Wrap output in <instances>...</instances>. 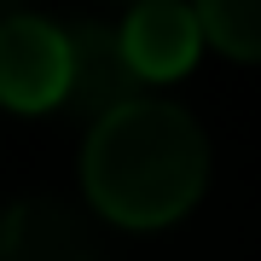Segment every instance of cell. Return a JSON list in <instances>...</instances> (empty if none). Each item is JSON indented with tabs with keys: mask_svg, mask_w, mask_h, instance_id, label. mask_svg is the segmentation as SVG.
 Here are the masks:
<instances>
[{
	"mask_svg": "<svg viewBox=\"0 0 261 261\" xmlns=\"http://www.w3.org/2000/svg\"><path fill=\"white\" fill-rule=\"evenodd\" d=\"M64 99V23L35 12L0 18V105L6 111H58Z\"/></svg>",
	"mask_w": 261,
	"mask_h": 261,
	"instance_id": "3957f363",
	"label": "cell"
},
{
	"mask_svg": "<svg viewBox=\"0 0 261 261\" xmlns=\"http://www.w3.org/2000/svg\"><path fill=\"white\" fill-rule=\"evenodd\" d=\"M82 186L111 226H174L209 186V140L174 99H134L87 128Z\"/></svg>",
	"mask_w": 261,
	"mask_h": 261,
	"instance_id": "6da1fadb",
	"label": "cell"
},
{
	"mask_svg": "<svg viewBox=\"0 0 261 261\" xmlns=\"http://www.w3.org/2000/svg\"><path fill=\"white\" fill-rule=\"evenodd\" d=\"M197 35L238 64H261V0H209L197 6Z\"/></svg>",
	"mask_w": 261,
	"mask_h": 261,
	"instance_id": "8992f818",
	"label": "cell"
},
{
	"mask_svg": "<svg viewBox=\"0 0 261 261\" xmlns=\"http://www.w3.org/2000/svg\"><path fill=\"white\" fill-rule=\"evenodd\" d=\"M116 41H122V58L140 82H174V75L192 70L197 47V12L192 6H174V0H145V6L128 12V23H116Z\"/></svg>",
	"mask_w": 261,
	"mask_h": 261,
	"instance_id": "277c9868",
	"label": "cell"
},
{
	"mask_svg": "<svg viewBox=\"0 0 261 261\" xmlns=\"http://www.w3.org/2000/svg\"><path fill=\"white\" fill-rule=\"evenodd\" d=\"M134 99H145V82L122 58L116 23H105V18L64 23V99H58V111L93 128V122H105L111 111H122Z\"/></svg>",
	"mask_w": 261,
	"mask_h": 261,
	"instance_id": "7a4b0ae2",
	"label": "cell"
},
{
	"mask_svg": "<svg viewBox=\"0 0 261 261\" xmlns=\"http://www.w3.org/2000/svg\"><path fill=\"white\" fill-rule=\"evenodd\" d=\"M0 261H99V244L70 203L18 197L0 209Z\"/></svg>",
	"mask_w": 261,
	"mask_h": 261,
	"instance_id": "5b68a950",
	"label": "cell"
}]
</instances>
